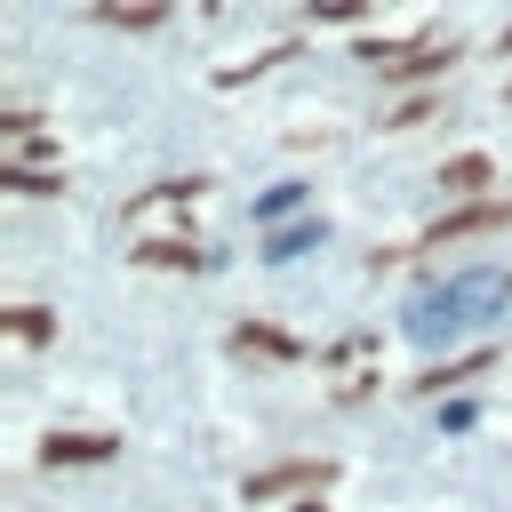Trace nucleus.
Here are the masks:
<instances>
[{
	"label": "nucleus",
	"instance_id": "f257e3e1",
	"mask_svg": "<svg viewBox=\"0 0 512 512\" xmlns=\"http://www.w3.org/2000/svg\"><path fill=\"white\" fill-rule=\"evenodd\" d=\"M512 296V272L496 264H464V272H440V280H416L408 304H400V336L416 352H440V344H464L472 328H488Z\"/></svg>",
	"mask_w": 512,
	"mask_h": 512
},
{
	"label": "nucleus",
	"instance_id": "f03ea898",
	"mask_svg": "<svg viewBox=\"0 0 512 512\" xmlns=\"http://www.w3.org/2000/svg\"><path fill=\"white\" fill-rule=\"evenodd\" d=\"M328 240V224L320 216H296V224H280V232H264V264H296L304 248H320Z\"/></svg>",
	"mask_w": 512,
	"mask_h": 512
},
{
	"label": "nucleus",
	"instance_id": "7ed1b4c3",
	"mask_svg": "<svg viewBox=\"0 0 512 512\" xmlns=\"http://www.w3.org/2000/svg\"><path fill=\"white\" fill-rule=\"evenodd\" d=\"M304 192H312V184H296V176L272 184V192L256 200V232H280V216H304Z\"/></svg>",
	"mask_w": 512,
	"mask_h": 512
},
{
	"label": "nucleus",
	"instance_id": "20e7f679",
	"mask_svg": "<svg viewBox=\"0 0 512 512\" xmlns=\"http://www.w3.org/2000/svg\"><path fill=\"white\" fill-rule=\"evenodd\" d=\"M104 456H112L104 432H56L48 440V464H104Z\"/></svg>",
	"mask_w": 512,
	"mask_h": 512
},
{
	"label": "nucleus",
	"instance_id": "39448f33",
	"mask_svg": "<svg viewBox=\"0 0 512 512\" xmlns=\"http://www.w3.org/2000/svg\"><path fill=\"white\" fill-rule=\"evenodd\" d=\"M440 64H456V48H408V56L384 64V80H424V72H440Z\"/></svg>",
	"mask_w": 512,
	"mask_h": 512
},
{
	"label": "nucleus",
	"instance_id": "423d86ee",
	"mask_svg": "<svg viewBox=\"0 0 512 512\" xmlns=\"http://www.w3.org/2000/svg\"><path fill=\"white\" fill-rule=\"evenodd\" d=\"M136 264H208V248H192V240H144Z\"/></svg>",
	"mask_w": 512,
	"mask_h": 512
},
{
	"label": "nucleus",
	"instance_id": "0eeeda50",
	"mask_svg": "<svg viewBox=\"0 0 512 512\" xmlns=\"http://www.w3.org/2000/svg\"><path fill=\"white\" fill-rule=\"evenodd\" d=\"M440 184H448V192H472V184H488V160H480V152H464V160H456Z\"/></svg>",
	"mask_w": 512,
	"mask_h": 512
},
{
	"label": "nucleus",
	"instance_id": "6e6552de",
	"mask_svg": "<svg viewBox=\"0 0 512 512\" xmlns=\"http://www.w3.org/2000/svg\"><path fill=\"white\" fill-rule=\"evenodd\" d=\"M296 480H320V464H288V472H264V480H248V496H272V488H296Z\"/></svg>",
	"mask_w": 512,
	"mask_h": 512
}]
</instances>
